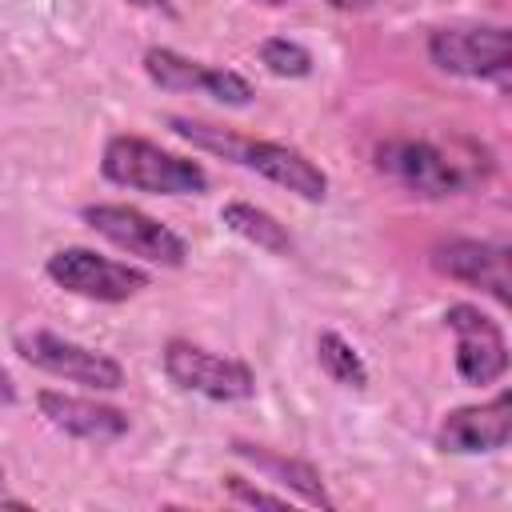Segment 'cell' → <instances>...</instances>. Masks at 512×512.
Segmentation results:
<instances>
[{"mask_svg": "<svg viewBox=\"0 0 512 512\" xmlns=\"http://www.w3.org/2000/svg\"><path fill=\"white\" fill-rule=\"evenodd\" d=\"M80 220L100 236L108 240L112 248L128 252V256H140L148 264H160V268H184L188 260V240L180 232H172L164 220L148 216L144 208H132V204H84L80 208Z\"/></svg>", "mask_w": 512, "mask_h": 512, "instance_id": "obj_5", "label": "cell"}, {"mask_svg": "<svg viewBox=\"0 0 512 512\" xmlns=\"http://www.w3.org/2000/svg\"><path fill=\"white\" fill-rule=\"evenodd\" d=\"M144 76L160 88V92H204L228 108H248L256 88L248 84V76L232 72V68H220V64H204V60H192L176 48H164V44H152L144 52Z\"/></svg>", "mask_w": 512, "mask_h": 512, "instance_id": "obj_9", "label": "cell"}, {"mask_svg": "<svg viewBox=\"0 0 512 512\" xmlns=\"http://www.w3.org/2000/svg\"><path fill=\"white\" fill-rule=\"evenodd\" d=\"M36 408H40V416H44L56 432H64V436H72V440H88V444H112V440L128 436V428H132V420H128L124 408L100 404V400H92V396L56 392V388L36 392Z\"/></svg>", "mask_w": 512, "mask_h": 512, "instance_id": "obj_13", "label": "cell"}, {"mask_svg": "<svg viewBox=\"0 0 512 512\" xmlns=\"http://www.w3.org/2000/svg\"><path fill=\"white\" fill-rule=\"evenodd\" d=\"M432 268L456 284L480 288L500 308L508 304V244H500V240L452 236L432 248Z\"/></svg>", "mask_w": 512, "mask_h": 512, "instance_id": "obj_12", "label": "cell"}, {"mask_svg": "<svg viewBox=\"0 0 512 512\" xmlns=\"http://www.w3.org/2000/svg\"><path fill=\"white\" fill-rule=\"evenodd\" d=\"M164 376L192 396H204L212 404H236V400H252L256 396V372L236 360V356H220L208 352L184 336H172L160 352Z\"/></svg>", "mask_w": 512, "mask_h": 512, "instance_id": "obj_6", "label": "cell"}, {"mask_svg": "<svg viewBox=\"0 0 512 512\" xmlns=\"http://www.w3.org/2000/svg\"><path fill=\"white\" fill-rule=\"evenodd\" d=\"M372 164L380 176H388L392 184H400L424 200L472 192L496 172L492 152L476 140H464V136H456V140L392 136V140L376 144Z\"/></svg>", "mask_w": 512, "mask_h": 512, "instance_id": "obj_1", "label": "cell"}, {"mask_svg": "<svg viewBox=\"0 0 512 512\" xmlns=\"http://www.w3.org/2000/svg\"><path fill=\"white\" fill-rule=\"evenodd\" d=\"M328 8H336V12H368L376 0H324Z\"/></svg>", "mask_w": 512, "mask_h": 512, "instance_id": "obj_21", "label": "cell"}, {"mask_svg": "<svg viewBox=\"0 0 512 512\" xmlns=\"http://www.w3.org/2000/svg\"><path fill=\"white\" fill-rule=\"evenodd\" d=\"M44 276L72 292V296H84V300H96V304H124L132 296H140L152 280L144 268L128 264V260H112V256H100L96 248H56L48 260H44Z\"/></svg>", "mask_w": 512, "mask_h": 512, "instance_id": "obj_7", "label": "cell"}, {"mask_svg": "<svg viewBox=\"0 0 512 512\" xmlns=\"http://www.w3.org/2000/svg\"><path fill=\"white\" fill-rule=\"evenodd\" d=\"M16 396H20V392H16V380H12L8 368L0 364V404H16Z\"/></svg>", "mask_w": 512, "mask_h": 512, "instance_id": "obj_20", "label": "cell"}, {"mask_svg": "<svg viewBox=\"0 0 512 512\" xmlns=\"http://www.w3.org/2000/svg\"><path fill=\"white\" fill-rule=\"evenodd\" d=\"M164 128L176 132L180 140H188L192 148L200 152H212L220 160H232L280 188H288L292 196L308 200V204H320L328 196V172L308 160L300 148L284 144V140H264V136H240L232 128H220V124H208V120H196V116H164Z\"/></svg>", "mask_w": 512, "mask_h": 512, "instance_id": "obj_2", "label": "cell"}, {"mask_svg": "<svg viewBox=\"0 0 512 512\" xmlns=\"http://www.w3.org/2000/svg\"><path fill=\"white\" fill-rule=\"evenodd\" d=\"M512 440V396L500 388L484 404H460L452 408L436 428V448L452 456H480L500 452Z\"/></svg>", "mask_w": 512, "mask_h": 512, "instance_id": "obj_11", "label": "cell"}, {"mask_svg": "<svg viewBox=\"0 0 512 512\" xmlns=\"http://www.w3.org/2000/svg\"><path fill=\"white\" fill-rule=\"evenodd\" d=\"M220 224L240 236L244 244L260 248V252H272V256H292L296 252V240L288 232V224H280L268 208H256L248 200H224L220 204Z\"/></svg>", "mask_w": 512, "mask_h": 512, "instance_id": "obj_15", "label": "cell"}, {"mask_svg": "<svg viewBox=\"0 0 512 512\" xmlns=\"http://www.w3.org/2000/svg\"><path fill=\"white\" fill-rule=\"evenodd\" d=\"M428 60L460 80H492L508 88L512 36L504 24H448L428 36Z\"/></svg>", "mask_w": 512, "mask_h": 512, "instance_id": "obj_4", "label": "cell"}, {"mask_svg": "<svg viewBox=\"0 0 512 512\" xmlns=\"http://www.w3.org/2000/svg\"><path fill=\"white\" fill-rule=\"evenodd\" d=\"M0 484H4V464H0Z\"/></svg>", "mask_w": 512, "mask_h": 512, "instance_id": "obj_23", "label": "cell"}, {"mask_svg": "<svg viewBox=\"0 0 512 512\" xmlns=\"http://www.w3.org/2000/svg\"><path fill=\"white\" fill-rule=\"evenodd\" d=\"M100 176L116 188L148 192V196H204L208 172L200 160L160 148L148 136L116 132L100 148Z\"/></svg>", "mask_w": 512, "mask_h": 512, "instance_id": "obj_3", "label": "cell"}, {"mask_svg": "<svg viewBox=\"0 0 512 512\" xmlns=\"http://www.w3.org/2000/svg\"><path fill=\"white\" fill-rule=\"evenodd\" d=\"M16 356L56 380H68V384H84V388H96V392H116L124 388V364L100 348H88V344H76L60 332H48V328H32V332H20L12 340Z\"/></svg>", "mask_w": 512, "mask_h": 512, "instance_id": "obj_8", "label": "cell"}, {"mask_svg": "<svg viewBox=\"0 0 512 512\" xmlns=\"http://www.w3.org/2000/svg\"><path fill=\"white\" fill-rule=\"evenodd\" d=\"M224 496L232 504H244V508H288V500H292L288 492H268V488H260V484H252L236 472L224 476Z\"/></svg>", "mask_w": 512, "mask_h": 512, "instance_id": "obj_18", "label": "cell"}, {"mask_svg": "<svg viewBox=\"0 0 512 512\" xmlns=\"http://www.w3.org/2000/svg\"><path fill=\"white\" fill-rule=\"evenodd\" d=\"M444 324L456 336V376L464 384L484 388V384L504 380V372H508V340H504V328L488 312H480L476 304L460 300V304L444 308Z\"/></svg>", "mask_w": 512, "mask_h": 512, "instance_id": "obj_10", "label": "cell"}, {"mask_svg": "<svg viewBox=\"0 0 512 512\" xmlns=\"http://www.w3.org/2000/svg\"><path fill=\"white\" fill-rule=\"evenodd\" d=\"M256 60L272 72V76H280V80H304V76H312V52L300 44V40H288V36H268V40H260V48H256Z\"/></svg>", "mask_w": 512, "mask_h": 512, "instance_id": "obj_17", "label": "cell"}, {"mask_svg": "<svg viewBox=\"0 0 512 512\" xmlns=\"http://www.w3.org/2000/svg\"><path fill=\"white\" fill-rule=\"evenodd\" d=\"M232 452H236L240 460H248L264 480H272V484H280L288 496H296L300 504L324 508V512L336 508V500L328 496L324 476H320L316 464H308V460H300V456L272 452V448H264V444H248V440H232Z\"/></svg>", "mask_w": 512, "mask_h": 512, "instance_id": "obj_14", "label": "cell"}, {"mask_svg": "<svg viewBox=\"0 0 512 512\" xmlns=\"http://www.w3.org/2000/svg\"><path fill=\"white\" fill-rule=\"evenodd\" d=\"M316 364H320V372L332 380V384H340V388H368V364H364V356L356 352V344L348 340V336H340L336 328H324V332H316Z\"/></svg>", "mask_w": 512, "mask_h": 512, "instance_id": "obj_16", "label": "cell"}, {"mask_svg": "<svg viewBox=\"0 0 512 512\" xmlns=\"http://www.w3.org/2000/svg\"><path fill=\"white\" fill-rule=\"evenodd\" d=\"M124 4H132V8H148V12H160V16H176V4L172 0H124Z\"/></svg>", "mask_w": 512, "mask_h": 512, "instance_id": "obj_19", "label": "cell"}, {"mask_svg": "<svg viewBox=\"0 0 512 512\" xmlns=\"http://www.w3.org/2000/svg\"><path fill=\"white\" fill-rule=\"evenodd\" d=\"M252 4H268V8H284L288 0H252Z\"/></svg>", "mask_w": 512, "mask_h": 512, "instance_id": "obj_22", "label": "cell"}]
</instances>
